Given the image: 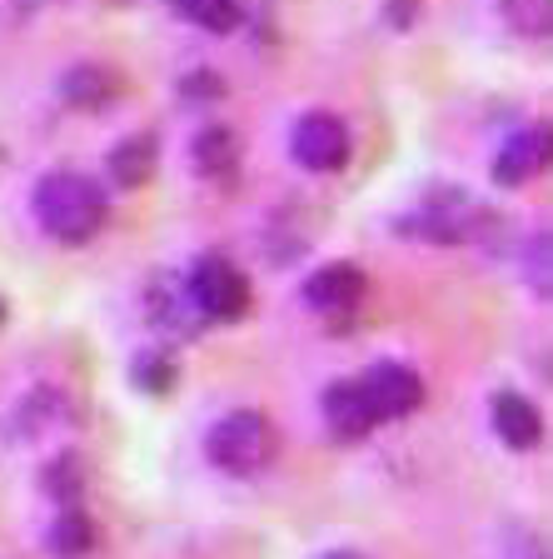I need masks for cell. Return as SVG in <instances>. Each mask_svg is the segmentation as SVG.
I'll list each match as a JSON object with an SVG mask.
<instances>
[{
  "label": "cell",
  "mask_w": 553,
  "mask_h": 559,
  "mask_svg": "<svg viewBox=\"0 0 553 559\" xmlns=\"http://www.w3.org/2000/svg\"><path fill=\"white\" fill-rule=\"evenodd\" d=\"M320 409H324V425H329L335 440H364V435L374 430V409H369L359 380H335L324 390Z\"/></svg>",
  "instance_id": "obj_10"
},
{
  "label": "cell",
  "mask_w": 553,
  "mask_h": 559,
  "mask_svg": "<svg viewBox=\"0 0 553 559\" xmlns=\"http://www.w3.org/2000/svg\"><path fill=\"white\" fill-rule=\"evenodd\" d=\"M479 225H484L479 200L454 186L429 190V195H419L414 205L399 215V230L414 235V240H429V245H464V240H473Z\"/></svg>",
  "instance_id": "obj_4"
},
{
  "label": "cell",
  "mask_w": 553,
  "mask_h": 559,
  "mask_svg": "<svg viewBox=\"0 0 553 559\" xmlns=\"http://www.w3.org/2000/svg\"><path fill=\"white\" fill-rule=\"evenodd\" d=\"M175 15L190 25H200V31L209 35H230L244 25V5L240 0H170Z\"/></svg>",
  "instance_id": "obj_14"
},
{
  "label": "cell",
  "mask_w": 553,
  "mask_h": 559,
  "mask_svg": "<svg viewBox=\"0 0 553 559\" xmlns=\"http://www.w3.org/2000/svg\"><path fill=\"white\" fill-rule=\"evenodd\" d=\"M195 165L209 175V180H235V170H240V140H235V130H225V126L200 130Z\"/></svg>",
  "instance_id": "obj_13"
},
{
  "label": "cell",
  "mask_w": 553,
  "mask_h": 559,
  "mask_svg": "<svg viewBox=\"0 0 553 559\" xmlns=\"http://www.w3.org/2000/svg\"><path fill=\"white\" fill-rule=\"evenodd\" d=\"M35 221L60 245H91L105 230V195L91 175L50 170L35 186Z\"/></svg>",
  "instance_id": "obj_1"
},
{
  "label": "cell",
  "mask_w": 553,
  "mask_h": 559,
  "mask_svg": "<svg viewBox=\"0 0 553 559\" xmlns=\"http://www.w3.org/2000/svg\"><path fill=\"white\" fill-rule=\"evenodd\" d=\"M60 100L75 105V110H105V105L116 100V75L100 66H75L60 81Z\"/></svg>",
  "instance_id": "obj_11"
},
{
  "label": "cell",
  "mask_w": 553,
  "mask_h": 559,
  "mask_svg": "<svg viewBox=\"0 0 553 559\" xmlns=\"http://www.w3.org/2000/svg\"><path fill=\"white\" fill-rule=\"evenodd\" d=\"M135 384L140 390H151V395H165V390L175 384V360L170 355H160V349H155V355H140L135 360Z\"/></svg>",
  "instance_id": "obj_17"
},
{
  "label": "cell",
  "mask_w": 553,
  "mask_h": 559,
  "mask_svg": "<svg viewBox=\"0 0 553 559\" xmlns=\"http://www.w3.org/2000/svg\"><path fill=\"white\" fill-rule=\"evenodd\" d=\"M543 165H549V130L543 126H519L504 145H498L494 180L498 186H529L533 175H543Z\"/></svg>",
  "instance_id": "obj_8"
},
{
  "label": "cell",
  "mask_w": 553,
  "mask_h": 559,
  "mask_svg": "<svg viewBox=\"0 0 553 559\" xmlns=\"http://www.w3.org/2000/svg\"><path fill=\"white\" fill-rule=\"evenodd\" d=\"M0 325H5V300H0Z\"/></svg>",
  "instance_id": "obj_22"
},
{
  "label": "cell",
  "mask_w": 553,
  "mask_h": 559,
  "mask_svg": "<svg viewBox=\"0 0 553 559\" xmlns=\"http://www.w3.org/2000/svg\"><path fill=\"white\" fill-rule=\"evenodd\" d=\"M498 11L519 35H549L553 0H498Z\"/></svg>",
  "instance_id": "obj_16"
},
{
  "label": "cell",
  "mask_w": 553,
  "mask_h": 559,
  "mask_svg": "<svg viewBox=\"0 0 553 559\" xmlns=\"http://www.w3.org/2000/svg\"><path fill=\"white\" fill-rule=\"evenodd\" d=\"M529 270H533V290H539V295H549V285H553V280H549V235H533V245H529Z\"/></svg>",
  "instance_id": "obj_19"
},
{
  "label": "cell",
  "mask_w": 553,
  "mask_h": 559,
  "mask_svg": "<svg viewBox=\"0 0 553 559\" xmlns=\"http://www.w3.org/2000/svg\"><path fill=\"white\" fill-rule=\"evenodd\" d=\"M369 280L359 265H324L314 270L310 280H304V305H310L314 314H329V320H339V314H354L359 300H364Z\"/></svg>",
  "instance_id": "obj_7"
},
{
  "label": "cell",
  "mask_w": 553,
  "mask_h": 559,
  "mask_svg": "<svg viewBox=\"0 0 553 559\" xmlns=\"http://www.w3.org/2000/svg\"><path fill=\"white\" fill-rule=\"evenodd\" d=\"M359 390H364L369 409H374V425H389V419H409L424 405V374L404 360H380L359 374Z\"/></svg>",
  "instance_id": "obj_5"
},
{
  "label": "cell",
  "mask_w": 553,
  "mask_h": 559,
  "mask_svg": "<svg viewBox=\"0 0 553 559\" xmlns=\"http://www.w3.org/2000/svg\"><path fill=\"white\" fill-rule=\"evenodd\" d=\"M504 559H549L539 545V535L533 530H524V524H508L504 530Z\"/></svg>",
  "instance_id": "obj_18"
},
{
  "label": "cell",
  "mask_w": 553,
  "mask_h": 559,
  "mask_svg": "<svg viewBox=\"0 0 553 559\" xmlns=\"http://www.w3.org/2000/svg\"><path fill=\"white\" fill-rule=\"evenodd\" d=\"M184 300L200 314V325H235L250 314V280L230 255H200L184 275Z\"/></svg>",
  "instance_id": "obj_3"
},
{
  "label": "cell",
  "mask_w": 553,
  "mask_h": 559,
  "mask_svg": "<svg viewBox=\"0 0 553 559\" xmlns=\"http://www.w3.org/2000/svg\"><path fill=\"white\" fill-rule=\"evenodd\" d=\"M489 415H494V435L508 444V450H524V454L539 450L543 415L529 395H519V390H498L494 405H489Z\"/></svg>",
  "instance_id": "obj_9"
},
{
  "label": "cell",
  "mask_w": 553,
  "mask_h": 559,
  "mask_svg": "<svg viewBox=\"0 0 553 559\" xmlns=\"http://www.w3.org/2000/svg\"><path fill=\"white\" fill-rule=\"evenodd\" d=\"M50 549H56L60 559H81L95 549V524L81 504H65V510L56 514V524H50Z\"/></svg>",
  "instance_id": "obj_15"
},
{
  "label": "cell",
  "mask_w": 553,
  "mask_h": 559,
  "mask_svg": "<svg viewBox=\"0 0 553 559\" xmlns=\"http://www.w3.org/2000/svg\"><path fill=\"white\" fill-rule=\"evenodd\" d=\"M394 11V25H409V21H414V15H409V11H414V0H394V5H384V15H389Z\"/></svg>",
  "instance_id": "obj_20"
},
{
  "label": "cell",
  "mask_w": 553,
  "mask_h": 559,
  "mask_svg": "<svg viewBox=\"0 0 553 559\" xmlns=\"http://www.w3.org/2000/svg\"><path fill=\"white\" fill-rule=\"evenodd\" d=\"M314 559H369V555H359V549H324V555H314Z\"/></svg>",
  "instance_id": "obj_21"
},
{
  "label": "cell",
  "mask_w": 553,
  "mask_h": 559,
  "mask_svg": "<svg viewBox=\"0 0 553 559\" xmlns=\"http://www.w3.org/2000/svg\"><path fill=\"white\" fill-rule=\"evenodd\" d=\"M155 135H125L116 145V151H110V175H116V186H125V190H135V186H145V180H151L155 175Z\"/></svg>",
  "instance_id": "obj_12"
},
{
  "label": "cell",
  "mask_w": 553,
  "mask_h": 559,
  "mask_svg": "<svg viewBox=\"0 0 553 559\" xmlns=\"http://www.w3.org/2000/svg\"><path fill=\"white\" fill-rule=\"evenodd\" d=\"M205 454L215 469H225L235 479H250L275 460V425L260 409H230L225 419L209 425Z\"/></svg>",
  "instance_id": "obj_2"
},
{
  "label": "cell",
  "mask_w": 553,
  "mask_h": 559,
  "mask_svg": "<svg viewBox=\"0 0 553 559\" xmlns=\"http://www.w3.org/2000/svg\"><path fill=\"white\" fill-rule=\"evenodd\" d=\"M289 155L314 175H335L349 165V126L329 110H310L289 130Z\"/></svg>",
  "instance_id": "obj_6"
}]
</instances>
